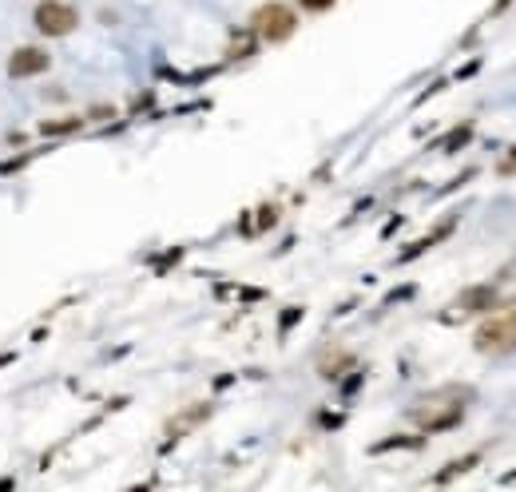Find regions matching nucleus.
I'll return each instance as SVG.
<instances>
[{
    "label": "nucleus",
    "instance_id": "1",
    "mask_svg": "<svg viewBox=\"0 0 516 492\" xmlns=\"http://www.w3.org/2000/svg\"><path fill=\"white\" fill-rule=\"evenodd\" d=\"M469 401H476V389H473V385H445V389L425 393V397H421L413 409L405 413V417H409V425H413L417 433L433 437V433L461 429V425H465V417H469Z\"/></svg>",
    "mask_w": 516,
    "mask_h": 492
},
{
    "label": "nucleus",
    "instance_id": "2",
    "mask_svg": "<svg viewBox=\"0 0 516 492\" xmlns=\"http://www.w3.org/2000/svg\"><path fill=\"white\" fill-rule=\"evenodd\" d=\"M473 350L481 357H508L516 353V302H505L485 314V321L473 330Z\"/></svg>",
    "mask_w": 516,
    "mask_h": 492
},
{
    "label": "nucleus",
    "instance_id": "3",
    "mask_svg": "<svg viewBox=\"0 0 516 492\" xmlns=\"http://www.w3.org/2000/svg\"><path fill=\"white\" fill-rule=\"evenodd\" d=\"M298 12L290 8V4H282V0H263L258 8L251 12V24L246 28L258 36L263 44H286L298 32Z\"/></svg>",
    "mask_w": 516,
    "mask_h": 492
},
{
    "label": "nucleus",
    "instance_id": "4",
    "mask_svg": "<svg viewBox=\"0 0 516 492\" xmlns=\"http://www.w3.org/2000/svg\"><path fill=\"white\" fill-rule=\"evenodd\" d=\"M32 24L48 40H64V36H71V32L80 28V8L68 4V0H36Z\"/></svg>",
    "mask_w": 516,
    "mask_h": 492
},
{
    "label": "nucleus",
    "instance_id": "5",
    "mask_svg": "<svg viewBox=\"0 0 516 492\" xmlns=\"http://www.w3.org/2000/svg\"><path fill=\"white\" fill-rule=\"evenodd\" d=\"M496 306H505V298H500V282H476V286H465V290L453 298V310L441 314V321H465L473 318V314H488L496 310Z\"/></svg>",
    "mask_w": 516,
    "mask_h": 492
},
{
    "label": "nucleus",
    "instance_id": "6",
    "mask_svg": "<svg viewBox=\"0 0 516 492\" xmlns=\"http://www.w3.org/2000/svg\"><path fill=\"white\" fill-rule=\"evenodd\" d=\"M4 71H8V80H36V76L52 71V52L36 48V44H21V48L8 52Z\"/></svg>",
    "mask_w": 516,
    "mask_h": 492
},
{
    "label": "nucleus",
    "instance_id": "7",
    "mask_svg": "<svg viewBox=\"0 0 516 492\" xmlns=\"http://www.w3.org/2000/svg\"><path fill=\"white\" fill-rule=\"evenodd\" d=\"M211 413H214V401H195V405H187V409H179L167 421V441H163V452L171 449L179 437H187L191 429H199L202 421H211Z\"/></svg>",
    "mask_w": 516,
    "mask_h": 492
},
{
    "label": "nucleus",
    "instance_id": "8",
    "mask_svg": "<svg viewBox=\"0 0 516 492\" xmlns=\"http://www.w3.org/2000/svg\"><path fill=\"white\" fill-rule=\"evenodd\" d=\"M453 231H457V214H449V219H445V222H437V227H433L429 234H421V239H417L413 246H401V251H397V258H394V266H409V262H417L421 254L433 251L437 242H445Z\"/></svg>",
    "mask_w": 516,
    "mask_h": 492
},
{
    "label": "nucleus",
    "instance_id": "9",
    "mask_svg": "<svg viewBox=\"0 0 516 492\" xmlns=\"http://www.w3.org/2000/svg\"><path fill=\"white\" fill-rule=\"evenodd\" d=\"M357 365V357L350 350H342V345H338V350H326L322 357H318V373H322L326 382H338V377H342L345 370H354Z\"/></svg>",
    "mask_w": 516,
    "mask_h": 492
},
{
    "label": "nucleus",
    "instance_id": "10",
    "mask_svg": "<svg viewBox=\"0 0 516 492\" xmlns=\"http://www.w3.org/2000/svg\"><path fill=\"white\" fill-rule=\"evenodd\" d=\"M473 135H476V120H461L457 127H449L445 135L433 143V147L445 151V155H457L461 147H469V143H473Z\"/></svg>",
    "mask_w": 516,
    "mask_h": 492
},
{
    "label": "nucleus",
    "instance_id": "11",
    "mask_svg": "<svg viewBox=\"0 0 516 492\" xmlns=\"http://www.w3.org/2000/svg\"><path fill=\"white\" fill-rule=\"evenodd\" d=\"M258 36H254L251 28H234L231 32V44H227V64H239V60H251V56H258Z\"/></svg>",
    "mask_w": 516,
    "mask_h": 492
},
{
    "label": "nucleus",
    "instance_id": "12",
    "mask_svg": "<svg viewBox=\"0 0 516 492\" xmlns=\"http://www.w3.org/2000/svg\"><path fill=\"white\" fill-rule=\"evenodd\" d=\"M425 433H394V437H382V441L369 445V457H382V452H397V449H425Z\"/></svg>",
    "mask_w": 516,
    "mask_h": 492
},
{
    "label": "nucleus",
    "instance_id": "13",
    "mask_svg": "<svg viewBox=\"0 0 516 492\" xmlns=\"http://www.w3.org/2000/svg\"><path fill=\"white\" fill-rule=\"evenodd\" d=\"M476 464H481V452H465V457H457V461H449L441 472H433V476H429V484H453L457 476H465V472H473Z\"/></svg>",
    "mask_w": 516,
    "mask_h": 492
},
{
    "label": "nucleus",
    "instance_id": "14",
    "mask_svg": "<svg viewBox=\"0 0 516 492\" xmlns=\"http://www.w3.org/2000/svg\"><path fill=\"white\" fill-rule=\"evenodd\" d=\"M84 115H60V120H40V135L44 139H56V135H71V131H84Z\"/></svg>",
    "mask_w": 516,
    "mask_h": 492
},
{
    "label": "nucleus",
    "instance_id": "15",
    "mask_svg": "<svg viewBox=\"0 0 516 492\" xmlns=\"http://www.w3.org/2000/svg\"><path fill=\"white\" fill-rule=\"evenodd\" d=\"M362 385H365V370H362V365H354V370H345L342 377H338V393H342V401H354Z\"/></svg>",
    "mask_w": 516,
    "mask_h": 492
},
{
    "label": "nucleus",
    "instance_id": "16",
    "mask_svg": "<svg viewBox=\"0 0 516 492\" xmlns=\"http://www.w3.org/2000/svg\"><path fill=\"white\" fill-rule=\"evenodd\" d=\"M278 219H282V207L278 202H263L258 207V214H254V234H266L278 227Z\"/></svg>",
    "mask_w": 516,
    "mask_h": 492
},
{
    "label": "nucleus",
    "instance_id": "17",
    "mask_svg": "<svg viewBox=\"0 0 516 492\" xmlns=\"http://www.w3.org/2000/svg\"><path fill=\"white\" fill-rule=\"evenodd\" d=\"M417 298V282H405V286H394V290L382 298V310H389V306H401V302H413Z\"/></svg>",
    "mask_w": 516,
    "mask_h": 492
},
{
    "label": "nucleus",
    "instance_id": "18",
    "mask_svg": "<svg viewBox=\"0 0 516 492\" xmlns=\"http://www.w3.org/2000/svg\"><path fill=\"white\" fill-rule=\"evenodd\" d=\"M302 318H306V306H286V310L278 314V338H290V330Z\"/></svg>",
    "mask_w": 516,
    "mask_h": 492
},
{
    "label": "nucleus",
    "instance_id": "19",
    "mask_svg": "<svg viewBox=\"0 0 516 492\" xmlns=\"http://www.w3.org/2000/svg\"><path fill=\"white\" fill-rule=\"evenodd\" d=\"M183 254H187V246H171V251H163L159 258H151V270H155V274H167L175 262L183 258Z\"/></svg>",
    "mask_w": 516,
    "mask_h": 492
},
{
    "label": "nucleus",
    "instance_id": "20",
    "mask_svg": "<svg viewBox=\"0 0 516 492\" xmlns=\"http://www.w3.org/2000/svg\"><path fill=\"white\" fill-rule=\"evenodd\" d=\"M476 179V167H465V171L457 175L453 183H445V187H441V191H437V199H445V195H453V191H461V187H469V183Z\"/></svg>",
    "mask_w": 516,
    "mask_h": 492
},
{
    "label": "nucleus",
    "instance_id": "21",
    "mask_svg": "<svg viewBox=\"0 0 516 492\" xmlns=\"http://www.w3.org/2000/svg\"><path fill=\"white\" fill-rule=\"evenodd\" d=\"M32 159H36V151H24V155H12L8 163H0V179H4V175H16V171H24V167H28Z\"/></svg>",
    "mask_w": 516,
    "mask_h": 492
},
{
    "label": "nucleus",
    "instance_id": "22",
    "mask_svg": "<svg viewBox=\"0 0 516 492\" xmlns=\"http://www.w3.org/2000/svg\"><path fill=\"white\" fill-rule=\"evenodd\" d=\"M481 68H485V60H481V56H473V60H465V64H461V68L453 71V76H449V80H453V84H461V80H473V76H476V71H481Z\"/></svg>",
    "mask_w": 516,
    "mask_h": 492
},
{
    "label": "nucleus",
    "instance_id": "23",
    "mask_svg": "<svg viewBox=\"0 0 516 492\" xmlns=\"http://www.w3.org/2000/svg\"><path fill=\"white\" fill-rule=\"evenodd\" d=\"M449 84H453V80H449V76H437V80L429 84V88H425V91H421V96H417V100H413V108H421V103H429V100H433V96H437V91H445Z\"/></svg>",
    "mask_w": 516,
    "mask_h": 492
},
{
    "label": "nucleus",
    "instance_id": "24",
    "mask_svg": "<svg viewBox=\"0 0 516 492\" xmlns=\"http://www.w3.org/2000/svg\"><path fill=\"white\" fill-rule=\"evenodd\" d=\"M120 111L115 108H108V103H96V108H88V115L84 120H91V123H108V120H115Z\"/></svg>",
    "mask_w": 516,
    "mask_h": 492
},
{
    "label": "nucleus",
    "instance_id": "25",
    "mask_svg": "<svg viewBox=\"0 0 516 492\" xmlns=\"http://www.w3.org/2000/svg\"><path fill=\"white\" fill-rule=\"evenodd\" d=\"M334 4H338V0H298V8H302V12H314V16H318V12H330Z\"/></svg>",
    "mask_w": 516,
    "mask_h": 492
},
{
    "label": "nucleus",
    "instance_id": "26",
    "mask_svg": "<svg viewBox=\"0 0 516 492\" xmlns=\"http://www.w3.org/2000/svg\"><path fill=\"white\" fill-rule=\"evenodd\" d=\"M318 425L334 433V429H342V425H345V413H318Z\"/></svg>",
    "mask_w": 516,
    "mask_h": 492
},
{
    "label": "nucleus",
    "instance_id": "27",
    "mask_svg": "<svg viewBox=\"0 0 516 492\" xmlns=\"http://www.w3.org/2000/svg\"><path fill=\"white\" fill-rule=\"evenodd\" d=\"M234 294H239V302H263V298H266L263 286H239Z\"/></svg>",
    "mask_w": 516,
    "mask_h": 492
},
{
    "label": "nucleus",
    "instance_id": "28",
    "mask_svg": "<svg viewBox=\"0 0 516 492\" xmlns=\"http://www.w3.org/2000/svg\"><path fill=\"white\" fill-rule=\"evenodd\" d=\"M496 171H500V175H516V143L508 147V155H505V159L496 163Z\"/></svg>",
    "mask_w": 516,
    "mask_h": 492
},
{
    "label": "nucleus",
    "instance_id": "29",
    "mask_svg": "<svg viewBox=\"0 0 516 492\" xmlns=\"http://www.w3.org/2000/svg\"><path fill=\"white\" fill-rule=\"evenodd\" d=\"M239 234H243V239H254V219H251V211L239 214Z\"/></svg>",
    "mask_w": 516,
    "mask_h": 492
},
{
    "label": "nucleus",
    "instance_id": "30",
    "mask_svg": "<svg viewBox=\"0 0 516 492\" xmlns=\"http://www.w3.org/2000/svg\"><path fill=\"white\" fill-rule=\"evenodd\" d=\"M512 4H516V0H493V8H488V21H496V16H500V12H508Z\"/></svg>",
    "mask_w": 516,
    "mask_h": 492
},
{
    "label": "nucleus",
    "instance_id": "31",
    "mask_svg": "<svg viewBox=\"0 0 516 492\" xmlns=\"http://www.w3.org/2000/svg\"><path fill=\"white\" fill-rule=\"evenodd\" d=\"M151 103H155V91H143L139 100H135V108H132V111H143V108H151Z\"/></svg>",
    "mask_w": 516,
    "mask_h": 492
},
{
    "label": "nucleus",
    "instance_id": "32",
    "mask_svg": "<svg viewBox=\"0 0 516 492\" xmlns=\"http://www.w3.org/2000/svg\"><path fill=\"white\" fill-rule=\"evenodd\" d=\"M401 222H405V214H394V219L385 222V231H382V234H385V239H389V234H394L397 227H401Z\"/></svg>",
    "mask_w": 516,
    "mask_h": 492
},
{
    "label": "nucleus",
    "instance_id": "33",
    "mask_svg": "<svg viewBox=\"0 0 516 492\" xmlns=\"http://www.w3.org/2000/svg\"><path fill=\"white\" fill-rule=\"evenodd\" d=\"M234 385V373H223V377H214V389H231Z\"/></svg>",
    "mask_w": 516,
    "mask_h": 492
},
{
    "label": "nucleus",
    "instance_id": "34",
    "mask_svg": "<svg viewBox=\"0 0 516 492\" xmlns=\"http://www.w3.org/2000/svg\"><path fill=\"white\" fill-rule=\"evenodd\" d=\"M512 481H516V469H512V472H505V476H500V484H512Z\"/></svg>",
    "mask_w": 516,
    "mask_h": 492
}]
</instances>
